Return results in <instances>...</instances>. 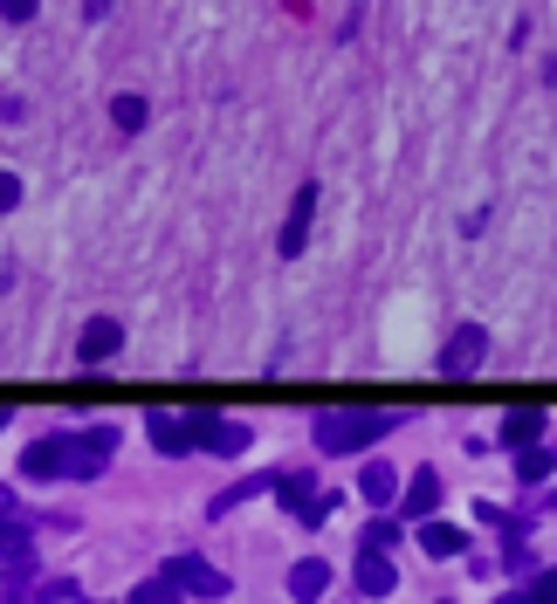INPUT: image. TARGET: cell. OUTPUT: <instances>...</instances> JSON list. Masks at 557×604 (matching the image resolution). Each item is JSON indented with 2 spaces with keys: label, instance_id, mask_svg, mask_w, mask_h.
Listing matches in <instances>:
<instances>
[{
  "label": "cell",
  "instance_id": "obj_1",
  "mask_svg": "<svg viewBox=\"0 0 557 604\" xmlns=\"http://www.w3.org/2000/svg\"><path fill=\"white\" fill-rule=\"evenodd\" d=\"M399 419H407V412H365V406H344V412H317L310 440H317V454H365V446H372V440H386Z\"/></svg>",
  "mask_w": 557,
  "mask_h": 604
},
{
  "label": "cell",
  "instance_id": "obj_2",
  "mask_svg": "<svg viewBox=\"0 0 557 604\" xmlns=\"http://www.w3.org/2000/svg\"><path fill=\"white\" fill-rule=\"evenodd\" d=\"M117 454V426H83V433H62V481H90L104 475Z\"/></svg>",
  "mask_w": 557,
  "mask_h": 604
},
{
  "label": "cell",
  "instance_id": "obj_3",
  "mask_svg": "<svg viewBox=\"0 0 557 604\" xmlns=\"http://www.w3.org/2000/svg\"><path fill=\"white\" fill-rule=\"evenodd\" d=\"M275 488H283V509L303 522V529H323V515H331V494L317 488V475H283Z\"/></svg>",
  "mask_w": 557,
  "mask_h": 604
},
{
  "label": "cell",
  "instance_id": "obj_4",
  "mask_svg": "<svg viewBox=\"0 0 557 604\" xmlns=\"http://www.w3.org/2000/svg\"><path fill=\"white\" fill-rule=\"evenodd\" d=\"M482 357H489V330L482 323H462V330L447 337V351H441V372L447 378H475V372H482Z\"/></svg>",
  "mask_w": 557,
  "mask_h": 604
},
{
  "label": "cell",
  "instance_id": "obj_5",
  "mask_svg": "<svg viewBox=\"0 0 557 604\" xmlns=\"http://www.w3.org/2000/svg\"><path fill=\"white\" fill-rule=\"evenodd\" d=\"M317 200H323V186H317V179H310V186H296V200H289V220H283V241H275V254H283V261H296L303 248H310Z\"/></svg>",
  "mask_w": 557,
  "mask_h": 604
},
{
  "label": "cell",
  "instance_id": "obj_6",
  "mask_svg": "<svg viewBox=\"0 0 557 604\" xmlns=\"http://www.w3.org/2000/svg\"><path fill=\"white\" fill-rule=\"evenodd\" d=\"M166 577L180 584V597H227V577H220L207 557H172Z\"/></svg>",
  "mask_w": 557,
  "mask_h": 604
},
{
  "label": "cell",
  "instance_id": "obj_7",
  "mask_svg": "<svg viewBox=\"0 0 557 604\" xmlns=\"http://www.w3.org/2000/svg\"><path fill=\"white\" fill-rule=\"evenodd\" d=\"M117 351H124V323H117V317H90L83 337H76V357H83L90 372H96V364H111Z\"/></svg>",
  "mask_w": 557,
  "mask_h": 604
},
{
  "label": "cell",
  "instance_id": "obj_8",
  "mask_svg": "<svg viewBox=\"0 0 557 604\" xmlns=\"http://www.w3.org/2000/svg\"><path fill=\"white\" fill-rule=\"evenodd\" d=\"M193 419V446H214V454H248V426H235V419H214V412H186Z\"/></svg>",
  "mask_w": 557,
  "mask_h": 604
},
{
  "label": "cell",
  "instance_id": "obj_9",
  "mask_svg": "<svg viewBox=\"0 0 557 604\" xmlns=\"http://www.w3.org/2000/svg\"><path fill=\"white\" fill-rule=\"evenodd\" d=\"M145 433H151L159 454H186V446H193V419H186V412H151Z\"/></svg>",
  "mask_w": 557,
  "mask_h": 604
},
{
  "label": "cell",
  "instance_id": "obj_10",
  "mask_svg": "<svg viewBox=\"0 0 557 604\" xmlns=\"http://www.w3.org/2000/svg\"><path fill=\"white\" fill-rule=\"evenodd\" d=\"M21 475H29V481H62V433L35 440L29 454H21Z\"/></svg>",
  "mask_w": 557,
  "mask_h": 604
},
{
  "label": "cell",
  "instance_id": "obj_11",
  "mask_svg": "<svg viewBox=\"0 0 557 604\" xmlns=\"http://www.w3.org/2000/svg\"><path fill=\"white\" fill-rule=\"evenodd\" d=\"M323 591H331V563H323V557H303V563L289 570V597H296V604H317Z\"/></svg>",
  "mask_w": 557,
  "mask_h": 604
},
{
  "label": "cell",
  "instance_id": "obj_12",
  "mask_svg": "<svg viewBox=\"0 0 557 604\" xmlns=\"http://www.w3.org/2000/svg\"><path fill=\"white\" fill-rule=\"evenodd\" d=\"M393 584H399V570H393L386 549H359V591L365 597H386Z\"/></svg>",
  "mask_w": 557,
  "mask_h": 604
},
{
  "label": "cell",
  "instance_id": "obj_13",
  "mask_svg": "<svg viewBox=\"0 0 557 604\" xmlns=\"http://www.w3.org/2000/svg\"><path fill=\"white\" fill-rule=\"evenodd\" d=\"M29 557H35V536H29V522H21V515H0V563L29 570Z\"/></svg>",
  "mask_w": 557,
  "mask_h": 604
},
{
  "label": "cell",
  "instance_id": "obj_14",
  "mask_svg": "<svg viewBox=\"0 0 557 604\" xmlns=\"http://www.w3.org/2000/svg\"><path fill=\"white\" fill-rule=\"evenodd\" d=\"M496 440H502V446H537V440H544V412H537V406H516V412L496 426Z\"/></svg>",
  "mask_w": 557,
  "mask_h": 604
},
{
  "label": "cell",
  "instance_id": "obj_15",
  "mask_svg": "<svg viewBox=\"0 0 557 604\" xmlns=\"http://www.w3.org/2000/svg\"><path fill=\"white\" fill-rule=\"evenodd\" d=\"M359 494H365V502H372V509H386V502H393V494H399V467H386V460H372V467H365V475H359Z\"/></svg>",
  "mask_w": 557,
  "mask_h": 604
},
{
  "label": "cell",
  "instance_id": "obj_16",
  "mask_svg": "<svg viewBox=\"0 0 557 604\" xmlns=\"http://www.w3.org/2000/svg\"><path fill=\"white\" fill-rule=\"evenodd\" d=\"M420 549H427V557H462L468 536L454 529V522H420Z\"/></svg>",
  "mask_w": 557,
  "mask_h": 604
},
{
  "label": "cell",
  "instance_id": "obj_17",
  "mask_svg": "<svg viewBox=\"0 0 557 604\" xmlns=\"http://www.w3.org/2000/svg\"><path fill=\"white\" fill-rule=\"evenodd\" d=\"M111 124L124 130V138H138V130L151 124V103L145 96H111Z\"/></svg>",
  "mask_w": 557,
  "mask_h": 604
},
{
  "label": "cell",
  "instance_id": "obj_18",
  "mask_svg": "<svg viewBox=\"0 0 557 604\" xmlns=\"http://www.w3.org/2000/svg\"><path fill=\"white\" fill-rule=\"evenodd\" d=\"M434 509H441V475H434V467H420L413 488H407V515H434Z\"/></svg>",
  "mask_w": 557,
  "mask_h": 604
},
{
  "label": "cell",
  "instance_id": "obj_19",
  "mask_svg": "<svg viewBox=\"0 0 557 604\" xmlns=\"http://www.w3.org/2000/svg\"><path fill=\"white\" fill-rule=\"evenodd\" d=\"M132 604H180V584H172V577L159 570V577H145V584L132 591Z\"/></svg>",
  "mask_w": 557,
  "mask_h": 604
},
{
  "label": "cell",
  "instance_id": "obj_20",
  "mask_svg": "<svg viewBox=\"0 0 557 604\" xmlns=\"http://www.w3.org/2000/svg\"><path fill=\"white\" fill-rule=\"evenodd\" d=\"M544 475H550V454H544V446H516V481L537 488Z\"/></svg>",
  "mask_w": 557,
  "mask_h": 604
},
{
  "label": "cell",
  "instance_id": "obj_21",
  "mask_svg": "<svg viewBox=\"0 0 557 604\" xmlns=\"http://www.w3.org/2000/svg\"><path fill=\"white\" fill-rule=\"evenodd\" d=\"M262 488H269V475H248V481H235V488H227L220 502H214V515H227V509H241V502H255Z\"/></svg>",
  "mask_w": 557,
  "mask_h": 604
},
{
  "label": "cell",
  "instance_id": "obj_22",
  "mask_svg": "<svg viewBox=\"0 0 557 604\" xmlns=\"http://www.w3.org/2000/svg\"><path fill=\"white\" fill-rule=\"evenodd\" d=\"M35 8H42V0H0V21H14V29H21V21H35Z\"/></svg>",
  "mask_w": 557,
  "mask_h": 604
},
{
  "label": "cell",
  "instance_id": "obj_23",
  "mask_svg": "<svg viewBox=\"0 0 557 604\" xmlns=\"http://www.w3.org/2000/svg\"><path fill=\"white\" fill-rule=\"evenodd\" d=\"M14 206H21V179L0 172V214H14Z\"/></svg>",
  "mask_w": 557,
  "mask_h": 604
},
{
  "label": "cell",
  "instance_id": "obj_24",
  "mask_svg": "<svg viewBox=\"0 0 557 604\" xmlns=\"http://www.w3.org/2000/svg\"><path fill=\"white\" fill-rule=\"evenodd\" d=\"M399 536V522H372V529H365V549H386Z\"/></svg>",
  "mask_w": 557,
  "mask_h": 604
},
{
  "label": "cell",
  "instance_id": "obj_25",
  "mask_svg": "<svg viewBox=\"0 0 557 604\" xmlns=\"http://www.w3.org/2000/svg\"><path fill=\"white\" fill-rule=\"evenodd\" d=\"M530 604H557V570H550V577H537V584H530Z\"/></svg>",
  "mask_w": 557,
  "mask_h": 604
},
{
  "label": "cell",
  "instance_id": "obj_26",
  "mask_svg": "<svg viewBox=\"0 0 557 604\" xmlns=\"http://www.w3.org/2000/svg\"><path fill=\"white\" fill-rule=\"evenodd\" d=\"M104 8H111V0H83V14H90V21H104Z\"/></svg>",
  "mask_w": 557,
  "mask_h": 604
},
{
  "label": "cell",
  "instance_id": "obj_27",
  "mask_svg": "<svg viewBox=\"0 0 557 604\" xmlns=\"http://www.w3.org/2000/svg\"><path fill=\"white\" fill-rule=\"evenodd\" d=\"M496 604H530V597H496Z\"/></svg>",
  "mask_w": 557,
  "mask_h": 604
},
{
  "label": "cell",
  "instance_id": "obj_28",
  "mask_svg": "<svg viewBox=\"0 0 557 604\" xmlns=\"http://www.w3.org/2000/svg\"><path fill=\"white\" fill-rule=\"evenodd\" d=\"M0 426H8V406H0Z\"/></svg>",
  "mask_w": 557,
  "mask_h": 604
},
{
  "label": "cell",
  "instance_id": "obj_29",
  "mask_svg": "<svg viewBox=\"0 0 557 604\" xmlns=\"http://www.w3.org/2000/svg\"><path fill=\"white\" fill-rule=\"evenodd\" d=\"M550 509H557V488H550Z\"/></svg>",
  "mask_w": 557,
  "mask_h": 604
}]
</instances>
